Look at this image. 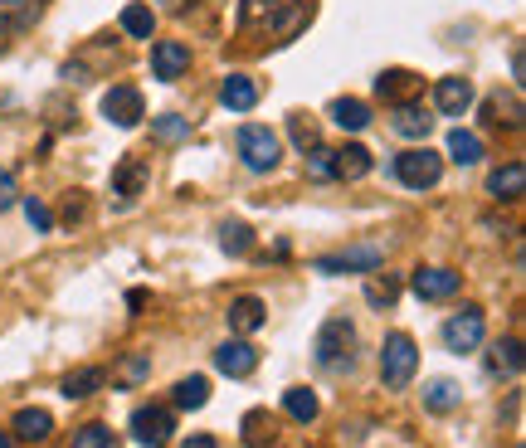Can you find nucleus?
Here are the masks:
<instances>
[{
    "label": "nucleus",
    "mask_w": 526,
    "mask_h": 448,
    "mask_svg": "<svg viewBox=\"0 0 526 448\" xmlns=\"http://www.w3.org/2000/svg\"><path fill=\"white\" fill-rule=\"evenodd\" d=\"M103 117H108L113 127H137V122L147 117V103H142V93H137L132 83H113V88L103 93Z\"/></svg>",
    "instance_id": "6e6552de"
},
{
    "label": "nucleus",
    "mask_w": 526,
    "mask_h": 448,
    "mask_svg": "<svg viewBox=\"0 0 526 448\" xmlns=\"http://www.w3.org/2000/svg\"><path fill=\"white\" fill-rule=\"evenodd\" d=\"M39 15L35 0H0V35H20V30H30Z\"/></svg>",
    "instance_id": "5701e85b"
},
{
    "label": "nucleus",
    "mask_w": 526,
    "mask_h": 448,
    "mask_svg": "<svg viewBox=\"0 0 526 448\" xmlns=\"http://www.w3.org/2000/svg\"><path fill=\"white\" fill-rule=\"evenodd\" d=\"M449 156L458 161V166H478V161H483V137H478V132L453 127V132H449Z\"/></svg>",
    "instance_id": "bb28decb"
},
{
    "label": "nucleus",
    "mask_w": 526,
    "mask_h": 448,
    "mask_svg": "<svg viewBox=\"0 0 526 448\" xmlns=\"http://www.w3.org/2000/svg\"><path fill=\"white\" fill-rule=\"evenodd\" d=\"M171 400H176L181 410H205V400H210V380H205V375H186V380H176Z\"/></svg>",
    "instance_id": "cd10ccee"
},
{
    "label": "nucleus",
    "mask_w": 526,
    "mask_h": 448,
    "mask_svg": "<svg viewBox=\"0 0 526 448\" xmlns=\"http://www.w3.org/2000/svg\"><path fill=\"white\" fill-rule=\"evenodd\" d=\"M49 434H54L49 410H20L15 414V439H25V444H44Z\"/></svg>",
    "instance_id": "393cba45"
},
{
    "label": "nucleus",
    "mask_w": 526,
    "mask_h": 448,
    "mask_svg": "<svg viewBox=\"0 0 526 448\" xmlns=\"http://www.w3.org/2000/svg\"><path fill=\"white\" fill-rule=\"evenodd\" d=\"M190 69V49L181 39H156V49H151V78H161V83H176V78Z\"/></svg>",
    "instance_id": "9d476101"
},
{
    "label": "nucleus",
    "mask_w": 526,
    "mask_h": 448,
    "mask_svg": "<svg viewBox=\"0 0 526 448\" xmlns=\"http://www.w3.org/2000/svg\"><path fill=\"white\" fill-rule=\"evenodd\" d=\"M288 127H293V142H298L302 151H312V147H317V127H312V122H307L302 112H293V122H288Z\"/></svg>",
    "instance_id": "58836bf2"
},
{
    "label": "nucleus",
    "mask_w": 526,
    "mask_h": 448,
    "mask_svg": "<svg viewBox=\"0 0 526 448\" xmlns=\"http://www.w3.org/2000/svg\"><path fill=\"white\" fill-rule=\"evenodd\" d=\"M220 103H225L229 112H249L259 103V83L249 74H229L225 83H220Z\"/></svg>",
    "instance_id": "412c9836"
},
{
    "label": "nucleus",
    "mask_w": 526,
    "mask_h": 448,
    "mask_svg": "<svg viewBox=\"0 0 526 448\" xmlns=\"http://www.w3.org/2000/svg\"><path fill=\"white\" fill-rule=\"evenodd\" d=\"M371 151L366 147H341L332 151V181H361V176H371Z\"/></svg>",
    "instance_id": "a211bd4d"
},
{
    "label": "nucleus",
    "mask_w": 526,
    "mask_h": 448,
    "mask_svg": "<svg viewBox=\"0 0 526 448\" xmlns=\"http://www.w3.org/2000/svg\"><path fill=\"white\" fill-rule=\"evenodd\" d=\"M395 298H400V283H395V278H390V273H385V278H371V283H366V302H371V307H380V312H385V307H395Z\"/></svg>",
    "instance_id": "72a5a7b5"
},
{
    "label": "nucleus",
    "mask_w": 526,
    "mask_h": 448,
    "mask_svg": "<svg viewBox=\"0 0 526 448\" xmlns=\"http://www.w3.org/2000/svg\"><path fill=\"white\" fill-rule=\"evenodd\" d=\"M458 400H463V390H458L453 380H429V385H424V405H429V410L444 414V410H453Z\"/></svg>",
    "instance_id": "c756f323"
},
{
    "label": "nucleus",
    "mask_w": 526,
    "mask_h": 448,
    "mask_svg": "<svg viewBox=\"0 0 526 448\" xmlns=\"http://www.w3.org/2000/svg\"><path fill=\"white\" fill-rule=\"evenodd\" d=\"M127 307H132V312H142V307H147V293H142V288H137V293H127Z\"/></svg>",
    "instance_id": "37998d69"
},
{
    "label": "nucleus",
    "mask_w": 526,
    "mask_h": 448,
    "mask_svg": "<svg viewBox=\"0 0 526 448\" xmlns=\"http://www.w3.org/2000/svg\"><path fill=\"white\" fill-rule=\"evenodd\" d=\"M312 20V0H244L239 30H263L273 44H288Z\"/></svg>",
    "instance_id": "f257e3e1"
},
{
    "label": "nucleus",
    "mask_w": 526,
    "mask_h": 448,
    "mask_svg": "<svg viewBox=\"0 0 526 448\" xmlns=\"http://www.w3.org/2000/svg\"><path fill=\"white\" fill-rule=\"evenodd\" d=\"M390 127H395L400 137H410V142H424V137H429V127H434V117L419 108V103H395V117H390Z\"/></svg>",
    "instance_id": "aec40b11"
},
{
    "label": "nucleus",
    "mask_w": 526,
    "mask_h": 448,
    "mask_svg": "<svg viewBox=\"0 0 526 448\" xmlns=\"http://www.w3.org/2000/svg\"><path fill=\"white\" fill-rule=\"evenodd\" d=\"M151 137H156V142H186V137H190V117H176V112L151 117Z\"/></svg>",
    "instance_id": "7c9ffc66"
},
{
    "label": "nucleus",
    "mask_w": 526,
    "mask_h": 448,
    "mask_svg": "<svg viewBox=\"0 0 526 448\" xmlns=\"http://www.w3.org/2000/svg\"><path fill=\"white\" fill-rule=\"evenodd\" d=\"M83 215H88V200H83V195L74 190V195H69V205H64V220L74 224V220H83Z\"/></svg>",
    "instance_id": "a19ab883"
},
{
    "label": "nucleus",
    "mask_w": 526,
    "mask_h": 448,
    "mask_svg": "<svg viewBox=\"0 0 526 448\" xmlns=\"http://www.w3.org/2000/svg\"><path fill=\"white\" fill-rule=\"evenodd\" d=\"M147 371H151V361L147 356H127V361H122V366H117V380H122V385H142V380H147Z\"/></svg>",
    "instance_id": "c9c22d12"
},
{
    "label": "nucleus",
    "mask_w": 526,
    "mask_h": 448,
    "mask_svg": "<svg viewBox=\"0 0 526 448\" xmlns=\"http://www.w3.org/2000/svg\"><path fill=\"white\" fill-rule=\"evenodd\" d=\"M483 332H488L483 312H478V307H463V312H453L449 322H444V346H449L453 356L478 351V346H483Z\"/></svg>",
    "instance_id": "0eeeda50"
},
{
    "label": "nucleus",
    "mask_w": 526,
    "mask_h": 448,
    "mask_svg": "<svg viewBox=\"0 0 526 448\" xmlns=\"http://www.w3.org/2000/svg\"><path fill=\"white\" fill-rule=\"evenodd\" d=\"M380 263H385V249H380V244H356V249H346V254L317 259L312 268H317V273H376Z\"/></svg>",
    "instance_id": "1a4fd4ad"
},
{
    "label": "nucleus",
    "mask_w": 526,
    "mask_h": 448,
    "mask_svg": "<svg viewBox=\"0 0 526 448\" xmlns=\"http://www.w3.org/2000/svg\"><path fill=\"white\" fill-rule=\"evenodd\" d=\"M278 132H268L259 122H249V127H239V156H244V166L249 171H273L278 166Z\"/></svg>",
    "instance_id": "423d86ee"
},
{
    "label": "nucleus",
    "mask_w": 526,
    "mask_h": 448,
    "mask_svg": "<svg viewBox=\"0 0 526 448\" xmlns=\"http://www.w3.org/2000/svg\"><path fill=\"white\" fill-rule=\"evenodd\" d=\"M458 273L453 268H414V278H410V288L419 293L424 302H444V298H453L458 293Z\"/></svg>",
    "instance_id": "ddd939ff"
},
{
    "label": "nucleus",
    "mask_w": 526,
    "mask_h": 448,
    "mask_svg": "<svg viewBox=\"0 0 526 448\" xmlns=\"http://www.w3.org/2000/svg\"><path fill=\"white\" fill-rule=\"evenodd\" d=\"M278 439V419L268 410H249L244 414V448H263Z\"/></svg>",
    "instance_id": "a878e982"
},
{
    "label": "nucleus",
    "mask_w": 526,
    "mask_h": 448,
    "mask_svg": "<svg viewBox=\"0 0 526 448\" xmlns=\"http://www.w3.org/2000/svg\"><path fill=\"white\" fill-rule=\"evenodd\" d=\"M351 346H356V327H351L346 317H332V322H322V332H317V341H312V351H317V366H327V371H351V366H356Z\"/></svg>",
    "instance_id": "f03ea898"
},
{
    "label": "nucleus",
    "mask_w": 526,
    "mask_h": 448,
    "mask_svg": "<svg viewBox=\"0 0 526 448\" xmlns=\"http://www.w3.org/2000/svg\"><path fill=\"white\" fill-rule=\"evenodd\" d=\"M147 181H151L147 161H142V156H122V161H117V171H113V195L122 200V205H132V200L147 190Z\"/></svg>",
    "instance_id": "f8f14e48"
},
{
    "label": "nucleus",
    "mask_w": 526,
    "mask_h": 448,
    "mask_svg": "<svg viewBox=\"0 0 526 448\" xmlns=\"http://www.w3.org/2000/svg\"><path fill=\"white\" fill-rule=\"evenodd\" d=\"M220 244H225V254H234V259H244V254H249V249H254V229H249V224H225V229H220Z\"/></svg>",
    "instance_id": "2f4dec72"
},
{
    "label": "nucleus",
    "mask_w": 526,
    "mask_h": 448,
    "mask_svg": "<svg viewBox=\"0 0 526 448\" xmlns=\"http://www.w3.org/2000/svg\"><path fill=\"white\" fill-rule=\"evenodd\" d=\"M103 385H108V371H103V366H78V371H69L59 380V395H64V400H88V395H98Z\"/></svg>",
    "instance_id": "2eb2a0df"
},
{
    "label": "nucleus",
    "mask_w": 526,
    "mask_h": 448,
    "mask_svg": "<svg viewBox=\"0 0 526 448\" xmlns=\"http://www.w3.org/2000/svg\"><path fill=\"white\" fill-rule=\"evenodd\" d=\"M122 30L132 39H151V30H156V15H151L147 5H127L122 10Z\"/></svg>",
    "instance_id": "473e14b6"
},
{
    "label": "nucleus",
    "mask_w": 526,
    "mask_h": 448,
    "mask_svg": "<svg viewBox=\"0 0 526 448\" xmlns=\"http://www.w3.org/2000/svg\"><path fill=\"white\" fill-rule=\"evenodd\" d=\"M0 448H15V439H10V434H0Z\"/></svg>",
    "instance_id": "c03bdc74"
},
{
    "label": "nucleus",
    "mask_w": 526,
    "mask_h": 448,
    "mask_svg": "<svg viewBox=\"0 0 526 448\" xmlns=\"http://www.w3.org/2000/svg\"><path fill=\"white\" fill-rule=\"evenodd\" d=\"M307 176H312V181H332V151L312 147V156H307Z\"/></svg>",
    "instance_id": "4c0bfd02"
},
{
    "label": "nucleus",
    "mask_w": 526,
    "mask_h": 448,
    "mask_svg": "<svg viewBox=\"0 0 526 448\" xmlns=\"http://www.w3.org/2000/svg\"><path fill=\"white\" fill-rule=\"evenodd\" d=\"M327 112H332V122H337L341 132H366L371 127V108L361 98H337Z\"/></svg>",
    "instance_id": "b1692460"
},
{
    "label": "nucleus",
    "mask_w": 526,
    "mask_h": 448,
    "mask_svg": "<svg viewBox=\"0 0 526 448\" xmlns=\"http://www.w3.org/2000/svg\"><path fill=\"white\" fill-rule=\"evenodd\" d=\"M176 434V414L166 405H137L132 410V439L142 448H166Z\"/></svg>",
    "instance_id": "39448f33"
},
{
    "label": "nucleus",
    "mask_w": 526,
    "mask_h": 448,
    "mask_svg": "<svg viewBox=\"0 0 526 448\" xmlns=\"http://www.w3.org/2000/svg\"><path fill=\"white\" fill-rule=\"evenodd\" d=\"M74 448H117V434L108 424H83L74 434Z\"/></svg>",
    "instance_id": "f704fd0d"
},
{
    "label": "nucleus",
    "mask_w": 526,
    "mask_h": 448,
    "mask_svg": "<svg viewBox=\"0 0 526 448\" xmlns=\"http://www.w3.org/2000/svg\"><path fill=\"white\" fill-rule=\"evenodd\" d=\"M181 448H220V444H215L210 434H190V439H186V444H181Z\"/></svg>",
    "instance_id": "79ce46f5"
},
{
    "label": "nucleus",
    "mask_w": 526,
    "mask_h": 448,
    "mask_svg": "<svg viewBox=\"0 0 526 448\" xmlns=\"http://www.w3.org/2000/svg\"><path fill=\"white\" fill-rule=\"evenodd\" d=\"M419 88H424V83H419L410 69H385V74L376 78V93L385 98V103H414Z\"/></svg>",
    "instance_id": "f3484780"
},
{
    "label": "nucleus",
    "mask_w": 526,
    "mask_h": 448,
    "mask_svg": "<svg viewBox=\"0 0 526 448\" xmlns=\"http://www.w3.org/2000/svg\"><path fill=\"white\" fill-rule=\"evenodd\" d=\"M263 317H268V312H263V302L249 298V293H244V298H234V302H229V312H225L229 332H239V336H254L263 327Z\"/></svg>",
    "instance_id": "dca6fc26"
},
{
    "label": "nucleus",
    "mask_w": 526,
    "mask_h": 448,
    "mask_svg": "<svg viewBox=\"0 0 526 448\" xmlns=\"http://www.w3.org/2000/svg\"><path fill=\"white\" fill-rule=\"evenodd\" d=\"M434 108L444 112V117H463V112L473 108V83H468V78H439Z\"/></svg>",
    "instance_id": "4468645a"
},
{
    "label": "nucleus",
    "mask_w": 526,
    "mask_h": 448,
    "mask_svg": "<svg viewBox=\"0 0 526 448\" xmlns=\"http://www.w3.org/2000/svg\"><path fill=\"white\" fill-rule=\"evenodd\" d=\"M419 371V346H414V336L405 332H390L385 336V346H380V380L390 385V390H405Z\"/></svg>",
    "instance_id": "7ed1b4c3"
},
{
    "label": "nucleus",
    "mask_w": 526,
    "mask_h": 448,
    "mask_svg": "<svg viewBox=\"0 0 526 448\" xmlns=\"http://www.w3.org/2000/svg\"><path fill=\"white\" fill-rule=\"evenodd\" d=\"M283 410L293 414L298 424H312V419H317V410H322V405H317V395H312V390H302V385H293V390L283 395Z\"/></svg>",
    "instance_id": "c85d7f7f"
},
{
    "label": "nucleus",
    "mask_w": 526,
    "mask_h": 448,
    "mask_svg": "<svg viewBox=\"0 0 526 448\" xmlns=\"http://www.w3.org/2000/svg\"><path fill=\"white\" fill-rule=\"evenodd\" d=\"M395 176H400V186L410 190H429L439 186V176H444V156L429 147H410L395 156Z\"/></svg>",
    "instance_id": "20e7f679"
},
{
    "label": "nucleus",
    "mask_w": 526,
    "mask_h": 448,
    "mask_svg": "<svg viewBox=\"0 0 526 448\" xmlns=\"http://www.w3.org/2000/svg\"><path fill=\"white\" fill-rule=\"evenodd\" d=\"M488 375H522V341L517 336H507V341H497L488 351Z\"/></svg>",
    "instance_id": "4be33fe9"
},
{
    "label": "nucleus",
    "mask_w": 526,
    "mask_h": 448,
    "mask_svg": "<svg viewBox=\"0 0 526 448\" xmlns=\"http://www.w3.org/2000/svg\"><path fill=\"white\" fill-rule=\"evenodd\" d=\"M522 190H526V166H522V161H507L502 171H492V176H488V195H492V200H507V205H512V200H522Z\"/></svg>",
    "instance_id": "6ab92c4d"
},
{
    "label": "nucleus",
    "mask_w": 526,
    "mask_h": 448,
    "mask_svg": "<svg viewBox=\"0 0 526 448\" xmlns=\"http://www.w3.org/2000/svg\"><path fill=\"white\" fill-rule=\"evenodd\" d=\"M15 195H20V190H15V171H5V166H0V210H10V205H15Z\"/></svg>",
    "instance_id": "ea45409f"
},
{
    "label": "nucleus",
    "mask_w": 526,
    "mask_h": 448,
    "mask_svg": "<svg viewBox=\"0 0 526 448\" xmlns=\"http://www.w3.org/2000/svg\"><path fill=\"white\" fill-rule=\"evenodd\" d=\"M25 220H30V229H35V234H49V229H54V215H49V205H44V200H35V195L25 200Z\"/></svg>",
    "instance_id": "e433bc0d"
},
{
    "label": "nucleus",
    "mask_w": 526,
    "mask_h": 448,
    "mask_svg": "<svg viewBox=\"0 0 526 448\" xmlns=\"http://www.w3.org/2000/svg\"><path fill=\"white\" fill-rule=\"evenodd\" d=\"M215 371L229 375V380H244V375L259 371V351L239 336V341H225L220 351H215Z\"/></svg>",
    "instance_id": "9b49d317"
}]
</instances>
